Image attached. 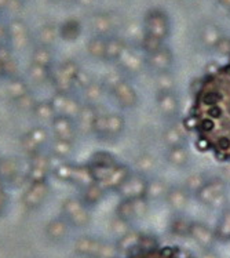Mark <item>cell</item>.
Wrapping results in <instances>:
<instances>
[{
  "label": "cell",
  "instance_id": "cell-1",
  "mask_svg": "<svg viewBox=\"0 0 230 258\" xmlns=\"http://www.w3.org/2000/svg\"><path fill=\"white\" fill-rule=\"evenodd\" d=\"M186 124L200 149L230 163V61L201 78Z\"/></svg>",
  "mask_w": 230,
  "mask_h": 258
},
{
  "label": "cell",
  "instance_id": "cell-2",
  "mask_svg": "<svg viewBox=\"0 0 230 258\" xmlns=\"http://www.w3.org/2000/svg\"><path fill=\"white\" fill-rule=\"evenodd\" d=\"M79 74H80V67L72 59L59 63L58 68L51 72V82L57 93L70 94V91L76 86Z\"/></svg>",
  "mask_w": 230,
  "mask_h": 258
},
{
  "label": "cell",
  "instance_id": "cell-3",
  "mask_svg": "<svg viewBox=\"0 0 230 258\" xmlns=\"http://www.w3.org/2000/svg\"><path fill=\"white\" fill-rule=\"evenodd\" d=\"M62 217L68 221L69 225L73 227H84L90 222V213L87 206L82 199L78 198H66L61 206Z\"/></svg>",
  "mask_w": 230,
  "mask_h": 258
},
{
  "label": "cell",
  "instance_id": "cell-4",
  "mask_svg": "<svg viewBox=\"0 0 230 258\" xmlns=\"http://www.w3.org/2000/svg\"><path fill=\"white\" fill-rule=\"evenodd\" d=\"M203 205L209 206V207H216L222 205L226 199V182L220 178L208 179V182L203 186L196 195Z\"/></svg>",
  "mask_w": 230,
  "mask_h": 258
},
{
  "label": "cell",
  "instance_id": "cell-5",
  "mask_svg": "<svg viewBox=\"0 0 230 258\" xmlns=\"http://www.w3.org/2000/svg\"><path fill=\"white\" fill-rule=\"evenodd\" d=\"M147 179L145 175L139 173H131L127 179L121 184L117 189V194L121 199H138V198H146Z\"/></svg>",
  "mask_w": 230,
  "mask_h": 258
},
{
  "label": "cell",
  "instance_id": "cell-6",
  "mask_svg": "<svg viewBox=\"0 0 230 258\" xmlns=\"http://www.w3.org/2000/svg\"><path fill=\"white\" fill-rule=\"evenodd\" d=\"M50 102L55 111V115L70 117L73 120H76V117L83 108V105L74 97H72L70 94H62V93H57L50 100Z\"/></svg>",
  "mask_w": 230,
  "mask_h": 258
},
{
  "label": "cell",
  "instance_id": "cell-7",
  "mask_svg": "<svg viewBox=\"0 0 230 258\" xmlns=\"http://www.w3.org/2000/svg\"><path fill=\"white\" fill-rule=\"evenodd\" d=\"M48 195H50V185L47 181H42V182H32L28 186V189L24 192L22 196V203L31 209V210H36L39 207H42L43 203L47 201Z\"/></svg>",
  "mask_w": 230,
  "mask_h": 258
},
{
  "label": "cell",
  "instance_id": "cell-8",
  "mask_svg": "<svg viewBox=\"0 0 230 258\" xmlns=\"http://www.w3.org/2000/svg\"><path fill=\"white\" fill-rule=\"evenodd\" d=\"M116 102L123 108V109H131L135 108L138 104V94L135 89L127 80H120L117 85L110 90Z\"/></svg>",
  "mask_w": 230,
  "mask_h": 258
},
{
  "label": "cell",
  "instance_id": "cell-9",
  "mask_svg": "<svg viewBox=\"0 0 230 258\" xmlns=\"http://www.w3.org/2000/svg\"><path fill=\"white\" fill-rule=\"evenodd\" d=\"M6 28L11 47L22 50L29 44V28L22 20H13Z\"/></svg>",
  "mask_w": 230,
  "mask_h": 258
},
{
  "label": "cell",
  "instance_id": "cell-10",
  "mask_svg": "<svg viewBox=\"0 0 230 258\" xmlns=\"http://www.w3.org/2000/svg\"><path fill=\"white\" fill-rule=\"evenodd\" d=\"M51 128L54 136L58 140H65V141L73 143L74 138L78 136L76 121L70 117H65V116H55L54 120L51 121Z\"/></svg>",
  "mask_w": 230,
  "mask_h": 258
},
{
  "label": "cell",
  "instance_id": "cell-11",
  "mask_svg": "<svg viewBox=\"0 0 230 258\" xmlns=\"http://www.w3.org/2000/svg\"><path fill=\"white\" fill-rule=\"evenodd\" d=\"M157 109L163 119H175L179 112V100L177 94L174 91L157 94Z\"/></svg>",
  "mask_w": 230,
  "mask_h": 258
},
{
  "label": "cell",
  "instance_id": "cell-12",
  "mask_svg": "<svg viewBox=\"0 0 230 258\" xmlns=\"http://www.w3.org/2000/svg\"><path fill=\"white\" fill-rule=\"evenodd\" d=\"M131 171L130 169L124 166V164H116L115 169L110 171V174L106 177V178L100 182L101 188L105 190V192H108V190H117L121 186V184L124 182L127 179V177L130 175ZM98 184V182H97Z\"/></svg>",
  "mask_w": 230,
  "mask_h": 258
},
{
  "label": "cell",
  "instance_id": "cell-13",
  "mask_svg": "<svg viewBox=\"0 0 230 258\" xmlns=\"http://www.w3.org/2000/svg\"><path fill=\"white\" fill-rule=\"evenodd\" d=\"M147 63L157 74L170 72V69L173 67V55H171V53L168 51L167 48L162 47L160 50L155 51V53L149 54Z\"/></svg>",
  "mask_w": 230,
  "mask_h": 258
},
{
  "label": "cell",
  "instance_id": "cell-14",
  "mask_svg": "<svg viewBox=\"0 0 230 258\" xmlns=\"http://www.w3.org/2000/svg\"><path fill=\"white\" fill-rule=\"evenodd\" d=\"M127 258H182L181 254L171 247H142Z\"/></svg>",
  "mask_w": 230,
  "mask_h": 258
},
{
  "label": "cell",
  "instance_id": "cell-15",
  "mask_svg": "<svg viewBox=\"0 0 230 258\" xmlns=\"http://www.w3.org/2000/svg\"><path fill=\"white\" fill-rule=\"evenodd\" d=\"M147 35L155 36L157 39H164L168 33L167 18L162 13H153L146 20Z\"/></svg>",
  "mask_w": 230,
  "mask_h": 258
},
{
  "label": "cell",
  "instance_id": "cell-16",
  "mask_svg": "<svg viewBox=\"0 0 230 258\" xmlns=\"http://www.w3.org/2000/svg\"><path fill=\"white\" fill-rule=\"evenodd\" d=\"M163 141L168 149L175 147H183L186 141V133L182 123H173L163 132Z\"/></svg>",
  "mask_w": 230,
  "mask_h": 258
},
{
  "label": "cell",
  "instance_id": "cell-17",
  "mask_svg": "<svg viewBox=\"0 0 230 258\" xmlns=\"http://www.w3.org/2000/svg\"><path fill=\"white\" fill-rule=\"evenodd\" d=\"M69 231V224L63 217L52 218L51 221L46 225V236L50 242L58 243L63 240Z\"/></svg>",
  "mask_w": 230,
  "mask_h": 258
},
{
  "label": "cell",
  "instance_id": "cell-18",
  "mask_svg": "<svg viewBox=\"0 0 230 258\" xmlns=\"http://www.w3.org/2000/svg\"><path fill=\"white\" fill-rule=\"evenodd\" d=\"M98 109L97 106L91 105H83L82 111L76 117V126H78V132H83L84 134L93 133V127H94V121L98 116Z\"/></svg>",
  "mask_w": 230,
  "mask_h": 258
},
{
  "label": "cell",
  "instance_id": "cell-19",
  "mask_svg": "<svg viewBox=\"0 0 230 258\" xmlns=\"http://www.w3.org/2000/svg\"><path fill=\"white\" fill-rule=\"evenodd\" d=\"M189 198H190V195L186 192V189L183 186H171L168 189L166 201H167L170 207L174 209V210H183L186 207V205H188Z\"/></svg>",
  "mask_w": 230,
  "mask_h": 258
},
{
  "label": "cell",
  "instance_id": "cell-20",
  "mask_svg": "<svg viewBox=\"0 0 230 258\" xmlns=\"http://www.w3.org/2000/svg\"><path fill=\"white\" fill-rule=\"evenodd\" d=\"M21 169L17 158H0V179L2 181H14L20 177Z\"/></svg>",
  "mask_w": 230,
  "mask_h": 258
},
{
  "label": "cell",
  "instance_id": "cell-21",
  "mask_svg": "<svg viewBox=\"0 0 230 258\" xmlns=\"http://www.w3.org/2000/svg\"><path fill=\"white\" fill-rule=\"evenodd\" d=\"M126 121L124 117L119 113H108L106 115V136L105 140H115L124 132Z\"/></svg>",
  "mask_w": 230,
  "mask_h": 258
},
{
  "label": "cell",
  "instance_id": "cell-22",
  "mask_svg": "<svg viewBox=\"0 0 230 258\" xmlns=\"http://www.w3.org/2000/svg\"><path fill=\"white\" fill-rule=\"evenodd\" d=\"M189 160H190V153H189L188 148L185 147H175L170 148L167 153V162L173 167H177V169H183L189 164Z\"/></svg>",
  "mask_w": 230,
  "mask_h": 258
},
{
  "label": "cell",
  "instance_id": "cell-23",
  "mask_svg": "<svg viewBox=\"0 0 230 258\" xmlns=\"http://www.w3.org/2000/svg\"><path fill=\"white\" fill-rule=\"evenodd\" d=\"M119 62L121 65V69L126 72V74L130 75H138L141 72L142 67H143V62L142 59L136 54L130 53V51H123V54L119 58Z\"/></svg>",
  "mask_w": 230,
  "mask_h": 258
},
{
  "label": "cell",
  "instance_id": "cell-24",
  "mask_svg": "<svg viewBox=\"0 0 230 258\" xmlns=\"http://www.w3.org/2000/svg\"><path fill=\"white\" fill-rule=\"evenodd\" d=\"M28 93H29V87L26 85L25 80L21 79L20 76H18V78L9 79L7 85H6V95H7L13 102L18 100V98L24 97L25 94H28Z\"/></svg>",
  "mask_w": 230,
  "mask_h": 258
},
{
  "label": "cell",
  "instance_id": "cell-25",
  "mask_svg": "<svg viewBox=\"0 0 230 258\" xmlns=\"http://www.w3.org/2000/svg\"><path fill=\"white\" fill-rule=\"evenodd\" d=\"M105 93V86L104 83L101 82H91L90 85H87L84 87L83 94H84V100H86V105H91V106H97L98 102L102 100Z\"/></svg>",
  "mask_w": 230,
  "mask_h": 258
},
{
  "label": "cell",
  "instance_id": "cell-26",
  "mask_svg": "<svg viewBox=\"0 0 230 258\" xmlns=\"http://www.w3.org/2000/svg\"><path fill=\"white\" fill-rule=\"evenodd\" d=\"M168 189H170V186H167L166 181H163L160 178L150 179V181H147L146 199H152V201L166 199Z\"/></svg>",
  "mask_w": 230,
  "mask_h": 258
},
{
  "label": "cell",
  "instance_id": "cell-27",
  "mask_svg": "<svg viewBox=\"0 0 230 258\" xmlns=\"http://www.w3.org/2000/svg\"><path fill=\"white\" fill-rule=\"evenodd\" d=\"M70 182L74 185H79L80 188H87L91 184H94L95 181L93 178V174H91V170H90L89 164L87 166H74L73 175H72V179Z\"/></svg>",
  "mask_w": 230,
  "mask_h": 258
},
{
  "label": "cell",
  "instance_id": "cell-28",
  "mask_svg": "<svg viewBox=\"0 0 230 258\" xmlns=\"http://www.w3.org/2000/svg\"><path fill=\"white\" fill-rule=\"evenodd\" d=\"M208 182V178L203 173H193L189 175L188 178L183 182V188L186 189L189 195L196 196L200 190L203 189V186Z\"/></svg>",
  "mask_w": 230,
  "mask_h": 258
},
{
  "label": "cell",
  "instance_id": "cell-29",
  "mask_svg": "<svg viewBox=\"0 0 230 258\" xmlns=\"http://www.w3.org/2000/svg\"><path fill=\"white\" fill-rule=\"evenodd\" d=\"M59 29H57L55 25L52 24H46L40 27L37 31V40H39V46H44V47H50L54 44L55 39H57Z\"/></svg>",
  "mask_w": 230,
  "mask_h": 258
},
{
  "label": "cell",
  "instance_id": "cell-30",
  "mask_svg": "<svg viewBox=\"0 0 230 258\" xmlns=\"http://www.w3.org/2000/svg\"><path fill=\"white\" fill-rule=\"evenodd\" d=\"M82 201L86 206H94L97 203H100L105 196V190L101 188L100 184H91L87 188H84L82 192Z\"/></svg>",
  "mask_w": 230,
  "mask_h": 258
},
{
  "label": "cell",
  "instance_id": "cell-31",
  "mask_svg": "<svg viewBox=\"0 0 230 258\" xmlns=\"http://www.w3.org/2000/svg\"><path fill=\"white\" fill-rule=\"evenodd\" d=\"M51 153L54 158L59 159V160H66L73 153V143L55 138L51 143Z\"/></svg>",
  "mask_w": 230,
  "mask_h": 258
},
{
  "label": "cell",
  "instance_id": "cell-32",
  "mask_svg": "<svg viewBox=\"0 0 230 258\" xmlns=\"http://www.w3.org/2000/svg\"><path fill=\"white\" fill-rule=\"evenodd\" d=\"M52 61H54V55H52V51L50 47L37 46L32 53V63L42 65V67H46V68H51Z\"/></svg>",
  "mask_w": 230,
  "mask_h": 258
},
{
  "label": "cell",
  "instance_id": "cell-33",
  "mask_svg": "<svg viewBox=\"0 0 230 258\" xmlns=\"http://www.w3.org/2000/svg\"><path fill=\"white\" fill-rule=\"evenodd\" d=\"M28 75L37 85L46 83L48 80H51V68H46L42 65H36V63H31L28 68Z\"/></svg>",
  "mask_w": 230,
  "mask_h": 258
},
{
  "label": "cell",
  "instance_id": "cell-34",
  "mask_svg": "<svg viewBox=\"0 0 230 258\" xmlns=\"http://www.w3.org/2000/svg\"><path fill=\"white\" fill-rule=\"evenodd\" d=\"M33 115L36 116L39 120L42 121H50L51 123L55 117V111L52 108L51 102L50 101H43V102H36L35 105V109L32 112Z\"/></svg>",
  "mask_w": 230,
  "mask_h": 258
},
{
  "label": "cell",
  "instance_id": "cell-35",
  "mask_svg": "<svg viewBox=\"0 0 230 258\" xmlns=\"http://www.w3.org/2000/svg\"><path fill=\"white\" fill-rule=\"evenodd\" d=\"M80 35V24L74 20H69V21L63 22L61 28H59V36L62 37L63 40L68 42H73L76 40Z\"/></svg>",
  "mask_w": 230,
  "mask_h": 258
},
{
  "label": "cell",
  "instance_id": "cell-36",
  "mask_svg": "<svg viewBox=\"0 0 230 258\" xmlns=\"http://www.w3.org/2000/svg\"><path fill=\"white\" fill-rule=\"evenodd\" d=\"M135 166H136V171L142 175H145L147 173H152L153 170L156 169L157 162L156 158L149 155V153H142L139 155L135 160Z\"/></svg>",
  "mask_w": 230,
  "mask_h": 258
},
{
  "label": "cell",
  "instance_id": "cell-37",
  "mask_svg": "<svg viewBox=\"0 0 230 258\" xmlns=\"http://www.w3.org/2000/svg\"><path fill=\"white\" fill-rule=\"evenodd\" d=\"M156 89L157 94L162 93H171L175 89V79L170 72H163V74H157L156 78Z\"/></svg>",
  "mask_w": 230,
  "mask_h": 258
},
{
  "label": "cell",
  "instance_id": "cell-38",
  "mask_svg": "<svg viewBox=\"0 0 230 258\" xmlns=\"http://www.w3.org/2000/svg\"><path fill=\"white\" fill-rule=\"evenodd\" d=\"M87 51L91 57L102 59L105 58V53H106V40L102 36L93 37L87 44Z\"/></svg>",
  "mask_w": 230,
  "mask_h": 258
},
{
  "label": "cell",
  "instance_id": "cell-39",
  "mask_svg": "<svg viewBox=\"0 0 230 258\" xmlns=\"http://www.w3.org/2000/svg\"><path fill=\"white\" fill-rule=\"evenodd\" d=\"M74 250L80 254H93L100 253L101 247L100 243H97L90 237H80L74 244Z\"/></svg>",
  "mask_w": 230,
  "mask_h": 258
},
{
  "label": "cell",
  "instance_id": "cell-40",
  "mask_svg": "<svg viewBox=\"0 0 230 258\" xmlns=\"http://www.w3.org/2000/svg\"><path fill=\"white\" fill-rule=\"evenodd\" d=\"M124 51V46L119 39H109L106 40V53H105V59H119L120 55Z\"/></svg>",
  "mask_w": 230,
  "mask_h": 258
},
{
  "label": "cell",
  "instance_id": "cell-41",
  "mask_svg": "<svg viewBox=\"0 0 230 258\" xmlns=\"http://www.w3.org/2000/svg\"><path fill=\"white\" fill-rule=\"evenodd\" d=\"M73 171H74V164H70L68 163V162H61L55 169L52 170L54 175H55L58 179L63 181V182H70L72 175H73Z\"/></svg>",
  "mask_w": 230,
  "mask_h": 258
},
{
  "label": "cell",
  "instance_id": "cell-42",
  "mask_svg": "<svg viewBox=\"0 0 230 258\" xmlns=\"http://www.w3.org/2000/svg\"><path fill=\"white\" fill-rule=\"evenodd\" d=\"M117 216L124 221H130L131 218L135 217V211H134V206L132 201L130 199H123L117 206Z\"/></svg>",
  "mask_w": 230,
  "mask_h": 258
},
{
  "label": "cell",
  "instance_id": "cell-43",
  "mask_svg": "<svg viewBox=\"0 0 230 258\" xmlns=\"http://www.w3.org/2000/svg\"><path fill=\"white\" fill-rule=\"evenodd\" d=\"M93 28L98 35H105L110 29V20L105 14H97L93 18Z\"/></svg>",
  "mask_w": 230,
  "mask_h": 258
},
{
  "label": "cell",
  "instance_id": "cell-44",
  "mask_svg": "<svg viewBox=\"0 0 230 258\" xmlns=\"http://www.w3.org/2000/svg\"><path fill=\"white\" fill-rule=\"evenodd\" d=\"M21 147L29 156L33 155V153L40 152V149H42V147L33 140V137H32L29 133H26V134H24L21 137Z\"/></svg>",
  "mask_w": 230,
  "mask_h": 258
},
{
  "label": "cell",
  "instance_id": "cell-45",
  "mask_svg": "<svg viewBox=\"0 0 230 258\" xmlns=\"http://www.w3.org/2000/svg\"><path fill=\"white\" fill-rule=\"evenodd\" d=\"M14 104H16L17 109H20L22 112H33L35 109V105H36V101L35 98L32 97L31 93H28L21 98H18L17 101H14Z\"/></svg>",
  "mask_w": 230,
  "mask_h": 258
},
{
  "label": "cell",
  "instance_id": "cell-46",
  "mask_svg": "<svg viewBox=\"0 0 230 258\" xmlns=\"http://www.w3.org/2000/svg\"><path fill=\"white\" fill-rule=\"evenodd\" d=\"M48 174H50L48 170L29 167L28 173H26V178L29 179V184H32V182H42V181H47Z\"/></svg>",
  "mask_w": 230,
  "mask_h": 258
},
{
  "label": "cell",
  "instance_id": "cell-47",
  "mask_svg": "<svg viewBox=\"0 0 230 258\" xmlns=\"http://www.w3.org/2000/svg\"><path fill=\"white\" fill-rule=\"evenodd\" d=\"M28 133L31 134L32 137H33V140H35L40 147H43V145L48 141V133L44 127L37 126L35 127V128H32L31 132H28Z\"/></svg>",
  "mask_w": 230,
  "mask_h": 258
},
{
  "label": "cell",
  "instance_id": "cell-48",
  "mask_svg": "<svg viewBox=\"0 0 230 258\" xmlns=\"http://www.w3.org/2000/svg\"><path fill=\"white\" fill-rule=\"evenodd\" d=\"M119 163L110 153L100 152L95 153L94 156L90 160V164H116Z\"/></svg>",
  "mask_w": 230,
  "mask_h": 258
},
{
  "label": "cell",
  "instance_id": "cell-49",
  "mask_svg": "<svg viewBox=\"0 0 230 258\" xmlns=\"http://www.w3.org/2000/svg\"><path fill=\"white\" fill-rule=\"evenodd\" d=\"M3 76H6L7 79L18 78V63L14 58L3 63Z\"/></svg>",
  "mask_w": 230,
  "mask_h": 258
},
{
  "label": "cell",
  "instance_id": "cell-50",
  "mask_svg": "<svg viewBox=\"0 0 230 258\" xmlns=\"http://www.w3.org/2000/svg\"><path fill=\"white\" fill-rule=\"evenodd\" d=\"M143 47H145V50H146L149 54L155 53V51L162 48V39H157V37L155 36L146 35L145 40H143Z\"/></svg>",
  "mask_w": 230,
  "mask_h": 258
},
{
  "label": "cell",
  "instance_id": "cell-51",
  "mask_svg": "<svg viewBox=\"0 0 230 258\" xmlns=\"http://www.w3.org/2000/svg\"><path fill=\"white\" fill-rule=\"evenodd\" d=\"M203 39H204V42L207 43L208 47H216V44H218L220 40L219 33H218V31H216L215 28H208V29L204 32Z\"/></svg>",
  "mask_w": 230,
  "mask_h": 258
},
{
  "label": "cell",
  "instance_id": "cell-52",
  "mask_svg": "<svg viewBox=\"0 0 230 258\" xmlns=\"http://www.w3.org/2000/svg\"><path fill=\"white\" fill-rule=\"evenodd\" d=\"M132 206H134L135 217H142V216H145V214L147 213L146 198H138V199H132Z\"/></svg>",
  "mask_w": 230,
  "mask_h": 258
},
{
  "label": "cell",
  "instance_id": "cell-53",
  "mask_svg": "<svg viewBox=\"0 0 230 258\" xmlns=\"http://www.w3.org/2000/svg\"><path fill=\"white\" fill-rule=\"evenodd\" d=\"M7 205H9V196H7V192H6L5 181L0 179V216L6 211Z\"/></svg>",
  "mask_w": 230,
  "mask_h": 258
},
{
  "label": "cell",
  "instance_id": "cell-54",
  "mask_svg": "<svg viewBox=\"0 0 230 258\" xmlns=\"http://www.w3.org/2000/svg\"><path fill=\"white\" fill-rule=\"evenodd\" d=\"M193 233L194 236L199 239L200 242H208V236H209V232L208 229L205 227H203V225H196V227L193 228Z\"/></svg>",
  "mask_w": 230,
  "mask_h": 258
},
{
  "label": "cell",
  "instance_id": "cell-55",
  "mask_svg": "<svg viewBox=\"0 0 230 258\" xmlns=\"http://www.w3.org/2000/svg\"><path fill=\"white\" fill-rule=\"evenodd\" d=\"M220 232L222 233H230V209H227L223 213L222 224H220Z\"/></svg>",
  "mask_w": 230,
  "mask_h": 258
},
{
  "label": "cell",
  "instance_id": "cell-56",
  "mask_svg": "<svg viewBox=\"0 0 230 258\" xmlns=\"http://www.w3.org/2000/svg\"><path fill=\"white\" fill-rule=\"evenodd\" d=\"M11 58H13V55H11L10 47L6 46V44H0V63L3 65V63L7 62Z\"/></svg>",
  "mask_w": 230,
  "mask_h": 258
},
{
  "label": "cell",
  "instance_id": "cell-57",
  "mask_svg": "<svg viewBox=\"0 0 230 258\" xmlns=\"http://www.w3.org/2000/svg\"><path fill=\"white\" fill-rule=\"evenodd\" d=\"M22 7H24V2L22 0H9L6 9L13 11V13H18V11L22 10Z\"/></svg>",
  "mask_w": 230,
  "mask_h": 258
},
{
  "label": "cell",
  "instance_id": "cell-58",
  "mask_svg": "<svg viewBox=\"0 0 230 258\" xmlns=\"http://www.w3.org/2000/svg\"><path fill=\"white\" fill-rule=\"evenodd\" d=\"M218 53L220 54H230V40L229 39H220L219 43L216 44Z\"/></svg>",
  "mask_w": 230,
  "mask_h": 258
},
{
  "label": "cell",
  "instance_id": "cell-59",
  "mask_svg": "<svg viewBox=\"0 0 230 258\" xmlns=\"http://www.w3.org/2000/svg\"><path fill=\"white\" fill-rule=\"evenodd\" d=\"M225 182H229L230 181V163L226 164L225 167L222 169V178Z\"/></svg>",
  "mask_w": 230,
  "mask_h": 258
},
{
  "label": "cell",
  "instance_id": "cell-60",
  "mask_svg": "<svg viewBox=\"0 0 230 258\" xmlns=\"http://www.w3.org/2000/svg\"><path fill=\"white\" fill-rule=\"evenodd\" d=\"M6 39H7V28L0 24V44H5L3 42H5Z\"/></svg>",
  "mask_w": 230,
  "mask_h": 258
},
{
  "label": "cell",
  "instance_id": "cell-61",
  "mask_svg": "<svg viewBox=\"0 0 230 258\" xmlns=\"http://www.w3.org/2000/svg\"><path fill=\"white\" fill-rule=\"evenodd\" d=\"M7 3H9V0H0V10H3L7 7Z\"/></svg>",
  "mask_w": 230,
  "mask_h": 258
},
{
  "label": "cell",
  "instance_id": "cell-62",
  "mask_svg": "<svg viewBox=\"0 0 230 258\" xmlns=\"http://www.w3.org/2000/svg\"><path fill=\"white\" fill-rule=\"evenodd\" d=\"M62 3H66V5H72L74 2H78V0H61Z\"/></svg>",
  "mask_w": 230,
  "mask_h": 258
}]
</instances>
